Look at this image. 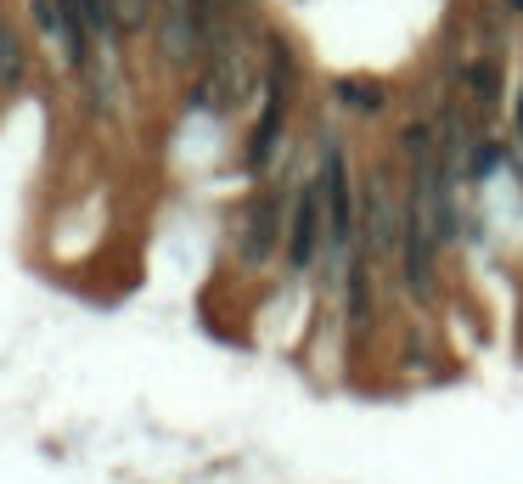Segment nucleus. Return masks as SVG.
I'll return each mask as SVG.
<instances>
[{
    "label": "nucleus",
    "instance_id": "nucleus-4",
    "mask_svg": "<svg viewBox=\"0 0 523 484\" xmlns=\"http://www.w3.org/2000/svg\"><path fill=\"white\" fill-rule=\"evenodd\" d=\"M333 102H338L344 113L377 118V113H388V102H395V96H388L377 79H338V85H333Z\"/></svg>",
    "mask_w": 523,
    "mask_h": 484
},
{
    "label": "nucleus",
    "instance_id": "nucleus-5",
    "mask_svg": "<svg viewBox=\"0 0 523 484\" xmlns=\"http://www.w3.org/2000/svg\"><path fill=\"white\" fill-rule=\"evenodd\" d=\"M23 74H28V51L17 40V28L0 23V90H23Z\"/></svg>",
    "mask_w": 523,
    "mask_h": 484
},
{
    "label": "nucleus",
    "instance_id": "nucleus-3",
    "mask_svg": "<svg viewBox=\"0 0 523 484\" xmlns=\"http://www.w3.org/2000/svg\"><path fill=\"white\" fill-rule=\"evenodd\" d=\"M450 79L462 85L467 108H478V113H496L501 108V62L496 57H462L450 68Z\"/></svg>",
    "mask_w": 523,
    "mask_h": 484
},
{
    "label": "nucleus",
    "instance_id": "nucleus-6",
    "mask_svg": "<svg viewBox=\"0 0 523 484\" xmlns=\"http://www.w3.org/2000/svg\"><path fill=\"white\" fill-rule=\"evenodd\" d=\"M512 141H518V152H523V90L512 96Z\"/></svg>",
    "mask_w": 523,
    "mask_h": 484
},
{
    "label": "nucleus",
    "instance_id": "nucleus-1",
    "mask_svg": "<svg viewBox=\"0 0 523 484\" xmlns=\"http://www.w3.org/2000/svg\"><path fill=\"white\" fill-rule=\"evenodd\" d=\"M287 203H282V191L276 186H265L259 198L242 209V220H237V260L242 265H265L271 253H276V242H282V232H287Z\"/></svg>",
    "mask_w": 523,
    "mask_h": 484
},
{
    "label": "nucleus",
    "instance_id": "nucleus-7",
    "mask_svg": "<svg viewBox=\"0 0 523 484\" xmlns=\"http://www.w3.org/2000/svg\"><path fill=\"white\" fill-rule=\"evenodd\" d=\"M501 12L507 17H523V0H501Z\"/></svg>",
    "mask_w": 523,
    "mask_h": 484
},
{
    "label": "nucleus",
    "instance_id": "nucleus-2",
    "mask_svg": "<svg viewBox=\"0 0 523 484\" xmlns=\"http://www.w3.org/2000/svg\"><path fill=\"white\" fill-rule=\"evenodd\" d=\"M326 203H321V180L304 186L292 198V214H287V276H310L315 260H321V242H326Z\"/></svg>",
    "mask_w": 523,
    "mask_h": 484
}]
</instances>
